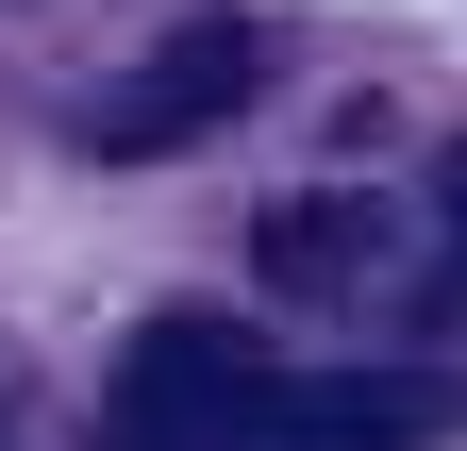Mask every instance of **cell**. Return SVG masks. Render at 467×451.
Returning a JSON list of instances; mask_svg holds the SVG:
<instances>
[{
    "mask_svg": "<svg viewBox=\"0 0 467 451\" xmlns=\"http://www.w3.org/2000/svg\"><path fill=\"white\" fill-rule=\"evenodd\" d=\"M251 84H267V34H251V17H184V34H167L134 84L100 100V151H117V167H150V151H201V134H217Z\"/></svg>",
    "mask_w": 467,
    "mask_h": 451,
    "instance_id": "cell-2",
    "label": "cell"
},
{
    "mask_svg": "<svg viewBox=\"0 0 467 451\" xmlns=\"http://www.w3.org/2000/svg\"><path fill=\"white\" fill-rule=\"evenodd\" d=\"M384 251H400V217H384V201H350V184L267 201V235H251V267H267L284 301H350V285H384Z\"/></svg>",
    "mask_w": 467,
    "mask_h": 451,
    "instance_id": "cell-4",
    "label": "cell"
},
{
    "mask_svg": "<svg viewBox=\"0 0 467 451\" xmlns=\"http://www.w3.org/2000/svg\"><path fill=\"white\" fill-rule=\"evenodd\" d=\"M418 435H434V402L384 368H267L234 418V451H418Z\"/></svg>",
    "mask_w": 467,
    "mask_h": 451,
    "instance_id": "cell-3",
    "label": "cell"
},
{
    "mask_svg": "<svg viewBox=\"0 0 467 451\" xmlns=\"http://www.w3.org/2000/svg\"><path fill=\"white\" fill-rule=\"evenodd\" d=\"M434 217H451V251H467V151H451V201H434Z\"/></svg>",
    "mask_w": 467,
    "mask_h": 451,
    "instance_id": "cell-5",
    "label": "cell"
},
{
    "mask_svg": "<svg viewBox=\"0 0 467 451\" xmlns=\"http://www.w3.org/2000/svg\"><path fill=\"white\" fill-rule=\"evenodd\" d=\"M251 334L234 318H150L134 351H117V384H100V451H234V418H251Z\"/></svg>",
    "mask_w": 467,
    "mask_h": 451,
    "instance_id": "cell-1",
    "label": "cell"
}]
</instances>
